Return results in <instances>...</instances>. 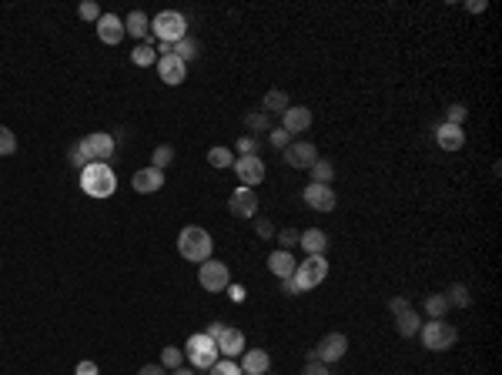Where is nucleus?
Segmentation results:
<instances>
[{"instance_id":"1","label":"nucleus","mask_w":502,"mask_h":375,"mask_svg":"<svg viewBox=\"0 0 502 375\" xmlns=\"http://www.w3.org/2000/svg\"><path fill=\"white\" fill-rule=\"evenodd\" d=\"M211 252H215V241H211V235H208L201 224H188V228L178 231V255H181L184 261L201 265V261L211 258Z\"/></svg>"},{"instance_id":"2","label":"nucleus","mask_w":502,"mask_h":375,"mask_svg":"<svg viewBox=\"0 0 502 375\" xmlns=\"http://www.w3.org/2000/svg\"><path fill=\"white\" fill-rule=\"evenodd\" d=\"M81 191L91 194V198H111L117 191V174L111 171V164L91 161V164L81 171Z\"/></svg>"},{"instance_id":"3","label":"nucleus","mask_w":502,"mask_h":375,"mask_svg":"<svg viewBox=\"0 0 502 375\" xmlns=\"http://www.w3.org/2000/svg\"><path fill=\"white\" fill-rule=\"evenodd\" d=\"M151 34L158 37V44H178L181 37H188V20L181 10H161L158 17L151 20Z\"/></svg>"},{"instance_id":"4","label":"nucleus","mask_w":502,"mask_h":375,"mask_svg":"<svg viewBox=\"0 0 502 375\" xmlns=\"http://www.w3.org/2000/svg\"><path fill=\"white\" fill-rule=\"evenodd\" d=\"M418 339H422V345H425L429 352H446V349L455 345L459 332H455V325H449V322H422Z\"/></svg>"},{"instance_id":"5","label":"nucleus","mask_w":502,"mask_h":375,"mask_svg":"<svg viewBox=\"0 0 502 375\" xmlns=\"http://www.w3.org/2000/svg\"><path fill=\"white\" fill-rule=\"evenodd\" d=\"M184 352H188V362H191V369H211V365L218 362V355H221V352H218V345L208 339L204 332L191 335Z\"/></svg>"},{"instance_id":"6","label":"nucleus","mask_w":502,"mask_h":375,"mask_svg":"<svg viewBox=\"0 0 502 375\" xmlns=\"http://www.w3.org/2000/svg\"><path fill=\"white\" fill-rule=\"evenodd\" d=\"M198 282L204 291H211V295H218V291H225L228 285H231V275H228V265L225 261H215V258H208V261H201L198 268Z\"/></svg>"},{"instance_id":"7","label":"nucleus","mask_w":502,"mask_h":375,"mask_svg":"<svg viewBox=\"0 0 502 375\" xmlns=\"http://www.w3.org/2000/svg\"><path fill=\"white\" fill-rule=\"evenodd\" d=\"M325 275H328V261H325V255H308L298 268H295V282H298L301 291H308V289H315V285H321Z\"/></svg>"},{"instance_id":"8","label":"nucleus","mask_w":502,"mask_h":375,"mask_svg":"<svg viewBox=\"0 0 502 375\" xmlns=\"http://www.w3.org/2000/svg\"><path fill=\"white\" fill-rule=\"evenodd\" d=\"M234 174H238V181L245 188H254L265 181V161L258 158V154H248V158H234Z\"/></svg>"},{"instance_id":"9","label":"nucleus","mask_w":502,"mask_h":375,"mask_svg":"<svg viewBox=\"0 0 502 375\" xmlns=\"http://www.w3.org/2000/svg\"><path fill=\"white\" fill-rule=\"evenodd\" d=\"M282 158H284V164H291L295 171L312 168V164L318 161V148L312 144V141H291V144L282 151Z\"/></svg>"},{"instance_id":"10","label":"nucleus","mask_w":502,"mask_h":375,"mask_svg":"<svg viewBox=\"0 0 502 375\" xmlns=\"http://www.w3.org/2000/svg\"><path fill=\"white\" fill-rule=\"evenodd\" d=\"M315 352H318V362H325V365H328V362H338V358L349 352V339H345L342 332H328V335L315 345Z\"/></svg>"},{"instance_id":"11","label":"nucleus","mask_w":502,"mask_h":375,"mask_svg":"<svg viewBox=\"0 0 502 375\" xmlns=\"http://www.w3.org/2000/svg\"><path fill=\"white\" fill-rule=\"evenodd\" d=\"M158 74H161V81H165L167 87H178L188 77V64H184L181 57H174V54H165V57H158Z\"/></svg>"},{"instance_id":"12","label":"nucleus","mask_w":502,"mask_h":375,"mask_svg":"<svg viewBox=\"0 0 502 375\" xmlns=\"http://www.w3.org/2000/svg\"><path fill=\"white\" fill-rule=\"evenodd\" d=\"M228 211L234 218H254L258 211V194L251 188H234V194L228 198Z\"/></svg>"},{"instance_id":"13","label":"nucleus","mask_w":502,"mask_h":375,"mask_svg":"<svg viewBox=\"0 0 502 375\" xmlns=\"http://www.w3.org/2000/svg\"><path fill=\"white\" fill-rule=\"evenodd\" d=\"M301 198H305V205L315 208V211H332L335 205H338V198H335V191L328 185H308L305 191H301Z\"/></svg>"},{"instance_id":"14","label":"nucleus","mask_w":502,"mask_h":375,"mask_svg":"<svg viewBox=\"0 0 502 375\" xmlns=\"http://www.w3.org/2000/svg\"><path fill=\"white\" fill-rule=\"evenodd\" d=\"M84 144H87V151H91V161H104L107 164V158L114 154V135H107V131H91V135L84 137Z\"/></svg>"},{"instance_id":"15","label":"nucleus","mask_w":502,"mask_h":375,"mask_svg":"<svg viewBox=\"0 0 502 375\" xmlns=\"http://www.w3.org/2000/svg\"><path fill=\"white\" fill-rule=\"evenodd\" d=\"M131 188L137 194H154V191H161L165 188V171L158 168H141L131 174Z\"/></svg>"},{"instance_id":"16","label":"nucleus","mask_w":502,"mask_h":375,"mask_svg":"<svg viewBox=\"0 0 502 375\" xmlns=\"http://www.w3.org/2000/svg\"><path fill=\"white\" fill-rule=\"evenodd\" d=\"M94 27H98V37L104 40V44H121V40L128 37L124 34V20L114 17V14H100Z\"/></svg>"},{"instance_id":"17","label":"nucleus","mask_w":502,"mask_h":375,"mask_svg":"<svg viewBox=\"0 0 502 375\" xmlns=\"http://www.w3.org/2000/svg\"><path fill=\"white\" fill-rule=\"evenodd\" d=\"M282 128L288 131V135H301V131H308V128H312V111L301 107V104L288 107V111L282 114Z\"/></svg>"},{"instance_id":"18","label":"nucleus","mask_w":502,"mask_h":375,"mask_svg":"<svg viewBox=\"0 0 502 375\" xmlns=\"http://www.w3.org/2000/svg\"><path fill=\"white\" fill-rule=\"evenodd\" d=\"M435 141H439L442 151H459V148L466 144V131H462L459 124H446V121H442V124L435 128Z\"/></svg>"},{"instance_id":"19","label":"nucleus","mask_w":502,"mask_h":375,"mask_svg":"<svg viewBox=\"0 0 502 375\" xmlns=\"http://www.w3.org/2000/svg\"><path fill=\"white\" fill-rule=\"evenodd\" d=\"M295 268H298V261H295L291 252H284V248H278V252L268 255V272L275 275V278H291Z\"/></svg>"},{"instance_id":"20","label":"nucleus","mask_w":502,"mask_h":375,"mask_svg":"<svg viewBox=\"0 0 502 375\" xmlns=\"http://www.w3.org/2000/svg\"><path fill=\"white\" fill-rule=\"evenodd\" d=\"M218 352L221 355H228V358H234V355H241V349H245V335H241V328H231V325H225V332L218 335Z\"/></svg>"},{"instance_id":"21","label":"nucleus","mask_w":502,"mask_h":375,"mask_svg":"<svg viewBox=\"0 0 502 375\" xmlns=\"http://www.w3.org/2000/svg\"><path fill=\"white\" fill-rule=\"evenodd\" d=\"M271 369V355L261 352V349H248V352H241V372L245 375H268Z\"/></svg>"},{"instance_id":"22","label":"nucleus","mask_w":502,"mask_h":375,"mask_svg":"<svg viewBox=\"0 0 502 375\" xmlns=\"http://www.w3.org/2000/svg\"><path fill=\"white\" fill-rule=\"evenodd\" d=\"M298 245L308 252V255H325V248H328V235H325L321 228H308V231H301L298 235Z\"/></svg>"},{"instance_id":"23","label":"nucleus","mask_w":502,"mask_h":375,"mask_svg":"<svg viewBox=\"0 0 502 375\" xmlns=\"http://www.w3.org/2000/svg\"><path fill=\"white\" fill-rule=\"evenodd\" d=\"M395 328H399L402 339H416L418 328H422V315H418V312H412V308H405V312H399V315H395Z\"/></svg>"},{"instance_id":"24","label":"nucleus","mask_w":502,"mask_h":375,"mask_svg":"<svg viewBox=\"0 0 502 375\" xmlns=\"http://www.w3.org/2000/svg\"><path fill=\"white\" fill-rule=\"evenodd\" d=\"M151 31V17L144 14V10H131L128 17H124V34L137 37V40H144Z\"/></svg>"},{"instance_id":"25","label":"nucleus","mask_w":502,"mask_h":375,"mask_svg":"<svg viewBox=\"0 0 502 375\" xmlns=\"http://www.w3.org/2000/svg\"><path fill=\"white\" fill-rule=\"evenodd\" d=\"M288 107H291V104H288V94L278 91V87H271L265 94V101H261V111H265V114H284Z\"/></svg>"},{"instance_id":"26","label":"nucleus","mask_w":502,"mask_h":375,"mask_svg":"<svg viewBox=\"0 0 502 375\" xmlns=\"http://www.w3.org/2000/svg\"><path fill=\"white\" fill-rule=\"evenodd\" d=\"M425 312H429V322H442L446 312H449V298L446 295H425Z\"/></svg>"},{"instance_id":"27","label":"nucleus","mask_w":502,"mask_h":375,"mask_svg":"<svg viewBox=\"0 0 502 375\" xmlns=\"http://www.w3.org/2000/svg\"><path fill=\"white\" fill-rule=\"evenodd\" d=\"M312 185H332L335 181V168H332V161H325V158H318L315 164H312Z\"/></svg>"},{"instance_id":"28","label":"nucleus","mask_w":502,"mask_h":375,"mask_svg":"<svg viewBox=\"0 0 502 375\" xmlns=\"http://www.w3.org/2000/svg\"><path fill=\"white\" fill-rule=\"evenodd\" d=\"M131 61L137 68H154V64H158V51H154L151 44H137L131 51Z\"/></svg>"},{"instance_id":"29","label":"nucleus","mask_w":502,"mask_h":375,"mask_svg":"<svg viewBox=\"0 0 502 375\" xmlns=\"http://www.w3.org/2000/svg\"><path fill=\"white\" fill-rule=\"evenodd\" d=\"M67 161H70V164H74V168H87V164H91V151H87V144H84V137L81 141H74V144H70V151H67Z\"/></svg>"},{"instance_id":"30","label":"nucleus","mask_w":502,"mask_h":375,"mask_svg":"<svg viewBox=\"0 0 502 375\" xmlns=\"http://www.w3.org/2000/svg\"><path fill=\"white\" fill-rule=\"evenodd\" d=\"M171 54H174V57H181L184 64H188V61H195V57H198V40H195V37H181V40L171 47Z\"/></svg>"},{"instance_id":"31","label":"nucleus","mask_w":502,"mask_h":375,"mask_svg":"<svg viewBox=\"0 0 502 375\" xmlns=\"http://www.w3.org/2000/svg\"><path fill=\"white\" fill-rule=\"evenodd\" d=\"M245 128H248L251 135H268V131H271L265 111H251V114H245Z\"/></svg>"},{"instance_id":"32","label":"nucleus","mask_w":502,"mask_h":375,"mask_svg":"<svg viewBox=\"0 0 502 375\" xmlns=\"http://www.w3.org/2000/svg\"><path fill=\"white\" fill-rule=\"evenodd\" d=\"M171 161H174V148H171V144H158V148L151 151V168L165 171Z\"/></svg>"},{"instance_id":"33","label":"nucleus","mask_w":502,"mask_h":375,"mask_svg":"<svg viewBox=\"0 0 502 375\" xmlns=\"http://www.w3.org/2000/svg\"><path fill=\"white\" fill-rule=\"evenodd\" d=\"M446 298H449V305H455V308H469L472 305V295H469V289L466 285H449V291H442Z\"/></svg>"},{"instance_id":"34","label":"nucleus","mask_w":502,"mask_h":375,"mask_svg":"<svg viewBox=\"0 0 502 375\" xmlns=\"http://www.w3.org/2000/svg\"><path fill=\"white\" fill-rule=\"evenodd\" d=\"M208 161H211V168H231L234 151H228V148H211V151H208Z\"/></svg>"},{"instance_id":"35","label":"nucleus","mask_w":502,"mask_h":375,"mask_svg":"<svg viewBox=\"0 0 502 375\" xmlns=\"http://www.w3.org/2000/svg\"><path fill=\"white\" fill-rule=\"evenodd\" d=\"M181 362H184V349H178V345H167L165 352H161V365H165V369H171V372H174Z\"/></svg>"},{"instance_id":"36","label":"nucleus","mask_w":502,"mask_h":375,"mask_svg":"<svg viewBox=\"0 0 502 375\" xmlns=\"http://www.w3.org/2000/svg\"><path fill=\"white\" fill-rule=\"evenodd\" d=\"M14 151H17V137H14V131L0 124V158H10Z\"/></svg>"},{"instance_id":"37","label":"nucleus","mask_w":502,"mask_h":375,"mask_svg":"<svg viewBox=\"0 0 502 375\" xmlns=\"http://www.w3.org/2000/svg\"><path fill=\"white\" fill-rule=\"evenodd\" d=\"M211 375H245L241 372V365L234 362V358H225V362H215L211 369H208Z\"/></svg>"},{"instance_id":"38","label":"nucleus","mask_w":502,"mask_h":375,"mask_svg":"<svg viewBox=\"0 0 502 375\" xmlns=\"http://www.w3.org/2000/svg\"><path fill=\"white\" fill-rule=\"evenodd\" d=\"M268 144L278 148V151H284V148L291 144V135H288L284 128H271V131H268Z\"/></svg>"},{"instance_id":"39","label":"nucleus","mask_w":502,"mask_h":375,"mask_svg":"<svg viewBox=\"0 0 502 375\" xmlns=\"http://www.w3.org/2000/svg\"><path fill=\"white\" fill-rule=\"evenodd\" d=\"M466 114H469L466 104H449V111H446V124H459V128H462Z\"/></svg>"},{"instance_id":"40","label":"nucleus","mask_w":502,"mask_h":375,"mask_svg":"<svg viewBox=\"0 0 502 375\" xmlns=\"http://www.w3.org/2000/svg\"><path fill=\"white\" fill-rule=\"evenodd\" d=\"M248 154H258V137H238V154L234 158H248Z\"/></svg>"},{"instance_id":"41","label":"nucleus","mask_w":502,"mask_h":375,"mask_svg":"<svg viewBox=\"0 0 502 375\" xmlns=\"http://www.w3.org/2000/svg\"><path fill=\"white\" fill-rule=\"evenodd\" d=\"M77 14H81V20H94V24H98V17H100V7L94 3V0H84L81 7H77Z\"/></svg>"},{"instance_id":"42","label":"nucleus","mask_w":502,"mask_h":375,"mask_svg":"<svg viewBox=\"0 0 502 375\" xmlns=\"http://www.w3.org/2000/svg\"><path fill=\"white\" fill-rule=\"evenodd\" d=\"M278 241H282L284 252H291V248L298 245V231H295V228H282V231H278Z\"/></svg>"},{"instance_id":"43","label":"nucleus","mask_w":502,"mask_h":375,"mask_svg":"<svg viewBox=\"0 0 502 375\" xmlns=\"http://www.w3.org/2000/svg\"><path fill=\"white\" fill-rule=\"evenodd\" d=\"M254 231H258L261 238H275V224L268 222V218H258V222H254Z\"/></svg>"},{"instance_id":"44","label":"nucleus","mask_w":502,"mask_h":375,"mask_svg":"<svg viewBox=\"0 0 502 375\" xmlns=\"http://www.w3.org/2000/svg\"><path fill=\"white\" fill-rule=\"evenodd\" d=\"M301 375H332V372H328L325 362H308V365L301 369Z\"/></svg>"},{"instance_id":"45","label":"nucleus","mask_w":502,"mask_h":375,"mask_svg":"<svg viewBox=\"0 0 502 375\" xmlns=\"http://www.w3.org/2000/svg\"><path fill=\"white\" fill-rule=\"evenodd\" d=\"M74 375H98V362H91V358H84V362H77V369H74Z\"/></svg>"},{"instance_id":"46","label":"nucleus","mask_w":502,"mask_h":375,"mask_svg":"<svg viewBox=\"0 0 502 375\" xmlns=\"http://www.w3.org/2000/svg\"><path fill=\"white\" fill-rule=\"evenodd\" d=\"M282 291H284V295H301L298 282H295V275H291V278H282Z\"/></svg>"},{"instance_id":"47","label":"nucleus","mask_w":502,"mask_h":375,"mask_svg":"<svg viewBox=\"0 0 502 375\" xmlns=\"http://www.w3.org/2000/svg\"><path fill=\"white\" fill-rule=\"evenodd\" d=\"M388 308L399 315V312H405V308H412V305H409V298H405V295H399V298H392V302H388Z\"/></svg>"},{"instance_id":"48","label":"nucleus","mask_w":502,"mask_h":375,"mask_svg":"<svg viewBox=\"0 0 502 375\" xmlns=\"http://www.w3.org/2000/svg\"><path fill=\"white\" fill-rule=\"evenodd\" d=\"M137 375H167V369H165V365H141V369H137Z\"/></svg>"},{"instance_id":"49","label":"nucleus","mask_w":502,"mask_h":375,"mask_svg":"<svg viewBox=\"0 0 502 375\" xmlns=\"http://www.w3.org/2000/svg\"><path fill=\"white\" fill-rule=\"evenodd\" d=\"M225 291L231 295V302H245V295H248V291L241 289V285H228V289H225Z\"/></svg>"},{"instance_id":"50","label":"nucleus","mask_w":502,"mask_h":375,"mask_svg":"<svg viewBox=\"0 0 502 375\" xmlns=\"http://www.w3.org/2000/svg\"><path fill=\"white\" fill-rule=\"evenodd\" d=\"M221 332H225V325H221V322H211V325H208V332H204V335H208L211 342H218V335H221Z\"/></svg>"},{"instance_id":"51","label":"nucleus","mask_w":502,"mask_h":375,"mask_svg":"<svg viewBox=\"0 0 502 375\" xmlns=\"http://www.w3.org/2000/svg\"><path fill=\"white\" fill-rule=\"evenodd\" d=\"M171 375H198V369H184V365H178Z\"/></svg>"}]
</instances>
